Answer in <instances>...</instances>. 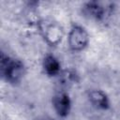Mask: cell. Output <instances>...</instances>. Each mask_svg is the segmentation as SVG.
Listing matches in <instances>:
<instances>
[{
  "label": "cell",
  "mask_w": 120,
  "mask_h": 120,
  "mask_svg": "<svg viewBox=\"0 0 120 120\" xmlns=\"http://www.w3.org/2000/svg\"><path fill=\"white\" fill-rule=\"evenodd\" d=\"M0 68L3 78L12 84L20 82L24 75V66L22 62L10 58L3 52L0 57Z\"/></svg>",
  "instance_id": "6da1fadb"
},
{
  "label": "cell",
  "mask_w": 120,
  "mask_h": 120,
  "mask_svg": "<svg viewBox=\"0 0 120 120\" xmlns=\"http://www.w3.org/2000/svg\"><path fill=\"white\" fill-rule=\"evenodd\" d=\"M89 42V36L86 30L81 25H73L68 35V44L71 51L81 52L84 50Z\"/></svg>",
  "instance_id": "7a4b0ae2"
},
{
  "label": "cell",
  "mask_w": 120,
  "mask_h": 120,
  "mask_svg": "<svg viewBox=\"0 0 120 120\" xmlns=\"http://www.w3.org/2000/svg\"><path fill=\"white\" fill-rule=\"evenodd\" d=\"M40 31L47 44L50 46L58 45L64 35L63 28L57 22H45L40 24Z\"/></svg>",
  "instance_id": "3957f363"
},
{
  "label": "cell",
  "mask_w": 120,
  "mask_h": 120,
  "mask_svg": "<svg viewBox=\"0 0 120 120\" xmlns=\"http://www.w3.org/2000/svg\"><path fill=\"white\" fill-rule=\"evenodd\" d=\"M52 106L55 112L60 117H66L71 108V101L69 96L66 92H58L52 98Z\"/></svg>",
  "instance_id": "277c9868"
},
{
  "label": "cell",
  "mask_w": 120,
  "mask_h": 120,
  "mask_svg": "<svg viewBox=\"0 0 120 120\" xmlns=\"http://www.w3.org/2000/svg\"><path fill=\"white\" fill-rule=\"evenodd\" d=\"M83 10L84 13L90 18L98 21L103 20L109 13V8L104 7L102 3L97 1L87 2L83 7Z\"/></svg>",
  "instance_id": "5b68a950"
},
{
  "label": "cell",
  "mask_w": 120,
  "mask_h": 120,
  "mask_svg": "<svg viewBox=\"0 0 120 120\" xmlns=\"http://www.w3.org/2000/svg\"><path fill=\"white\" fill-rule=\"evenodd\" d=\"M88 98L91 104L98 110H107L110 107L108 96L102 90H92L88 93Z\"/></svg>",
  "instance_id": "8992f818"
},
{
  "label": "cell",
  "mask_w": 120,
  "mask_h": 120,
  "mask_svg": "<svg viewBox=\"0 0 120 120\" xmlns=\"http://www.w3.org/2000/svg\"><path fill=\"white\" fill-rule=\"evenodd\" d=\"M42 67L45 73L49 76H57L61 73V65L58 59L52 55L47 54L42 61Z\"/></svg>",
  "instance_id": "52a82bcc"
}]
</instances>
